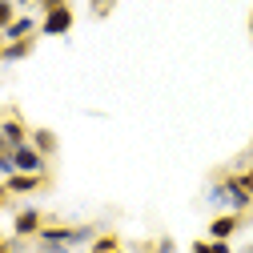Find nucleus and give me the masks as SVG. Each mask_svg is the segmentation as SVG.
<instances>
[{
	"instance_id": "nucleus-1",
	"label": "nucleus",
	"mask_w": 253,
	"mask_h": 253,
	"mask_svg": "<svg viewBox=\"0 0 253 253\" xmlns=\"http://www.w3.org/2000/svg\"><path fill=\"white\" fill-rule=\"evenodd\" d=\"M12 165H16V173H48V157L37 153L33 145H20V149H12Z\"/></svg>"
},
{
	"instance_id": "nucleus-7",
	"label": "nucleus",
	"mask_w": 253,
	"mask_h": 253,
	"mask_svg": "<svg viewBox=\"0 0 253 253\" xmlns=\"http://www.w3.org/2000/svg\"><path fill=\"white\" fill-rule=\"evenodd\" d=\"M33 33H37V20H33V16H16L0 37H4V44H12V41H28Z\"/></svg>"
},
{
	"instance_id": "nucleus-18",
	"label": "nucleus",
	"mask_w": 253,
	"mask_h": 253,
	"mask_svg": "<svg viewBox=\"0 0 253 253\" xmlns=\"http://www.w3.org/2000/svg\"><path fill=\"white\" fill-rule=\"evenodd\" d=\"M109 4H113V0H92V12H97V16H105V12H109Z\"/></svg>"
},
{
	"instance_id": "nucleus-5",
	"label": "nucleus",
	"mask_w": 253,
	"mask_h": 253,
	"mask_svg": "<svg viewBox=\"0 0 253 253\" xmlns=\"http://www.w3.org/2000/svg\"><path fill=\"white\" fill-rule=\"evenodd\" d=\"M69 28H73V8H69V4L44 12V20H41V33H44V37H65Z\"/></svg>"
},
{
	"instance_id": "nucleus-12",
	"label": "nucleus",
	"mask_w": 253,
	"mask_h": 253,
	"mask_svg": "<svg viewBox=\"0 0 253 253\" xmlns=\"http://www.w3.org/2000/svg\"><path fill=\"white\" fill-rule=\"evenodd\" d=\"M12 20H16V4H12V0H0V33H4Z\"/></svg>"
},
{
	"instance_id": "nucleus-3",
	"label": "nucleus",
	"mask_w": 253,
	"mask_h": 253,
	"mask_svg": "<svg viewBox=\"0 0 253 253\" xmlns=\"http://www.w3.org/2000/svg\"><path fill=\"white\" fill-rule=\"evenodd\" d=\"M44 229V213L41 209H16V217H12V233L16 237H37Z\"/></svg>"
},
{
	"instance_id": "nucleus-15",
	"label": "nucleus",
	"mask_w": 253,
	"mask_h": 253,
	"mask_svg": "<svg viewBox=\"0 0 253 253\" xmlns=\"http://www.w3.org/2000/svg\"><path fill=\"white\" fill-rule=\"evenodd\" d=\"M8 205H12V193H8V185L0 181V209H8Z\"/></svg>"
},
{
	"instance_id": "nucleus-17",
	"label": "nucleus",
	"mask_w": 253,
	"mask_h": 253,
	"mask_svg": "<svg viewBox=\"0 0 253 253\" xmlns=\"http://www.w3.org/2000/svg\"><path fill=\"white\" fill-rule=\"evenodd\" d=\"M209 253H233L229 241H209Z\"/></svg>"
},
{
	"instance_id": "nucleus-8",
	"label": "nucleus",
	"mask_w": 253,
	"mask_h": 253,
	"mask_svg": "<svg viewBox=\"0 0 253 253\" xmlns=\"http://www.w3.org/2000/svg\"><path fill=\"white\" fill-rule=\"evenodd\" d=\"M28 145H33L37 153H44V157H52L56 153V133L52 129H33L28 133Z\"/></svg>"
},
{
	"instance_id": "nucleus-13",
	"label": "nucleus",
	"mask_w": 253,
	"mask_h": 253,
	"mask_svg": "<svg viewBox=\"0 0 253 253\" xmlns=\"http://www.w3.org/2000/svg\"><path fill=\"white\" fill-rule=\"evenodd\" d=\"M233 177H237V185H241V189H245V193H249V197H253V165H249V169H245V173H233Z\"/></svg>"
},
{
	"instance_id": "nucleus-14",
	"label": "nucleus",
	"mask_w": 253,
	"mask_h": 253,
	"mask_svg": "<svg viewBox=\"0 0 253 253\" xmlns=\"http://www.w3.org/2000/svg\"><path fill=\"white\" fill-rule=\"evenodd\" d=\"M173 249H177V245H173V237H161V241L153 245V253H173Z\"/></svg>"
},
{
	"instance_id": "nucleus-19",
	"label": "nucleus",
	"mask_w": 253,
	"mask_h": 253,
	"mask_svg": "<svg viewBox=\"0 0 253 253\" xmlns=\"http://www.w3.org/2000/svg\"><path fill=\"white\" fill-rule=\"evenodd\" d=\"M193 253H209V241H193Z\"/></svg>"
},
{
	"instance_id": "nucleus-10",
	"label": "nucleus",
	"mask_w": 253,
	"mask_h": 253,
	"mask_svg": "<svg viewBox=\"0 0 253 253\" xmlns=\"http://www.w3.org/2000/svg\"><path fill=\"white\" fill-rule=\"evenodd\" d=\"M117 249H121V237L117 233H97V241H92L88 253H117Z\"/></svg>"
},
{
	"instance_id": "nucleus-2",
	"label": "nucleus",
	"mask_w": 253,
	"mask_h": 253,
	"mask_svg": "<svg viewBox=\"0 0 253 253\" xmlns=\"http://www.w3.org/2000/svg\"><path fill=\"white\" fill-rule=\"evenodd\" d=\"M28 133H33V129H28V125L20 121V113H4V117H0V137H4L12 149L28 145Z\"/></svg>"
},
{
	"instance_id": "nucleus-9",
	"label": "nucleus",
	"mask_w": 253,
	"mask_h": 253,
	"mask_svg": "<svg viewBox=\"0 0 253 253\" xmlns=\"http://www.w3.org/2000/svg\"><path fill=\"white\" fill-rule=\"evenodd\" d=\"M28 52H33V37H28V41H12V44H4V56H0V60H24Z\"/></svg>"
},
{
	"instance_id": "nucleus-20",
	"label": "nucleus",
	"mask_w": 253,
	"mask_h": 253,
	"mask_svg": "<svg viewBox=\"0 0 253 253\" xmlns=\"http://www.w3.org/2000/svg\"><path fill=\"white\" fill-rule=\"evenodd\" d=\"M12 249H16V245H0V253H12Z\"/></svg>"
},
{
	"instance_id": "nucleus-11",
	"label": "nucleus",
	"mask_w": 253,
	"mask_h": 253,
	"mask_svg": "<svg viewBox=\"0 0 253 253\" xmlns=\"http://www.w3.org/2000/svg\"><path fill=\"white\" fill-rule=\"evenodd\" d=\"M16 173V165H12V145L0 137V177H12Z\"/></svg>"
},
{
	"instance_id": "nucleus-4",
	"label": "nucleus",
	"mask_w": 253,
	"mask_h": 253,
	"mask_svg": "<svg viewBox=\"0 0 253 253\" xmlns=\"http://www.w3.org/2000/svg\"><path fill=\"white\" fill-rule=\"evenodd\" d=\"M4 185H8L12 197H24V193H37V189H44L48 177H44V173H12V177H4Z\"/></svg>"
},
{
	"instance_id": "nucleus-22",
	"label": "nucleus",
	"mask_w": 253,
	"mask_h": 253,
	"mask_svg": "<svg viewBox=\"0 0 253 253\" xmlns=\"http://www.w3.org/2000/svg\"><path fill=\"white\" fill-rule=\"evenodd\" d=\"M0 245H4V237H0Z\"/></svg>"
},
{
	"instance_id": "nucleus-21",
	"label": "nucleus",
	"mask_w": 253,
	"mask_h": 253,
	"mask_svg": "<svg viewBox=\"0 0 253 253\" xmlns=\"http://www.w3.org/2000/svg\"><path fill=\"white\" fill-rule=\"evenodd\" d=\"M249 33H253V16H249Z\"/></svg>"
},
{
	"instance_id": "nucleus-6",
	"label": "nucleus",
	"mask_w": 253,
	"mask_h": 253,
	"mask_svg": "<svg viewBox=\"0 0 253 253\" xmlns=\"http://www.w3.org/2000/svg\"><path fill=\"white\" fill-rule=\"evenodd\" d=\"M237 229H241V213H221V217L209 221V237L213 241H229Z\"/></svg>"
},
{
	"instance_id": "nucleus-16",
	"label": "nucleus",
	"mask_w": 253,
	"mask_h": 253,
	"mask_svg": "<svg viewBox=\"0 0 253 253\" xmlns=\"http://www.w3.org/2000/svg\"><path fill=\"white\" fill-rule=\"evenodd\" d=\"M69 0H41V12H52V8H65Z\"/></svg>"
}]
</instances>
